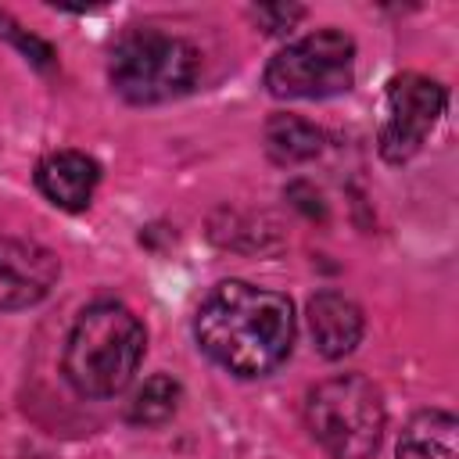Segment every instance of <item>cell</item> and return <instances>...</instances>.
<instances>
[{
    "label": "cell",
    "mask_w": 459,
    "mask_h": 459,
    "mask_svg": "<svg viewBox=\"0 0 459 459\" xmlns=\"http://www.w3.org/2000/svg\"><path fill=\"white\" fill-rule=\"evenodd\" d=\"M194 337L201 351L226 373L265 377L290 355L294 308L276 290L244 280H222L197 305Z\"/></svg>",
    "instance_id": "obj_1"
},
{
    "label": "cell",
    "mask_w": 459,
    "mask_h": 459,
    "mask_svg": "<svg viewBox=\"0 0 459 459\" xmlns=\"http://www.w3.org/2000/svg\"><path fill=\"white\" fill-rule=\"evenodd\" d=\"M143 323L118 301L90 305L65 341V377L82 398H115L143 359Z\"/></svg>",
    "instance_id": "obj_2"
},
{
    "label": "cell",
    "mask_w": 459,
    "mask_h": 459,
    "mask_svg": "<svg viewBox=\"0 0 459 459\" xmlns=\"http://www.w3.org/2000/svg\"><path fill=\"white\" fill-rule=\"evenodd\" d=\"M305 427L330 459H369L384 437V398L359 373L330 377L308 391Z\"/></svg>",
    "instance_id": "obj_3"
},
{
    "label": "cell",
    "mask_w": 459,
    "mask_h": 459,
    "mask_svg": "<svg viewBox=\"0 0 459 459\" xmlns=\"http://www.w3.org/2000/svg\"><path fill=\"white\" fill-rule=\"evenodd\" d=\"M201 72V54L183 36L161 29H133L111 50V86L129 104H161L183 97Z\"/></svg>",
    "instance_id": "obj_4"
},
{
    "label": "cell",
    "mask_w": 459,
    "mask_h": 459,
    "mask_svg": "<svg viewBox=\"0 0 459 459\" xmlns=\"http://www.w3.org/2000/svg\"><path fill=\"white\" fill-rule=\"evenodd\" d=\"M355 79V39L337 29H316L287 43L265 65V86L283 100L337 97Z\"/></svg>",
    "instance_id": "obj_5"
},
{
    "label": "cell",
    "mask_w": 459,
    "mask_h": 459,
    "mask_svg": "<svg viewBox=\"0 0 459 459\" xmlns=\"http://www.w3.org/2000/svg\"><path fill=\"white\" fill-rule=\"evenodd\" d=\"M445 111V86L405 72L387 86V115L380 126V154L387 161H409Z\"/></svg>",
    "instance_id": "obj_6"
},
{
    "label": "cell",
    "mask_w": 459,
    "mask_h": 459,
    "mask_svg": "<svg viewBox=\"0 0 459 459\" xmlns=\"http://www.w3.org/2000/svg\"><path fill=\"white\" fill-rule=\"evenodd\" d=\"M54 280H57V258L43 244L0 233V312H14L43 301Z\"/></svg>",
    "instance_id": "obj_7"
},
{
    "label": "cell",
    "mask_w": 459,
    "mask_h": 459,
    "mask_svg": "<svg viewBox=\"0 0 459 459\" xmlns=\"http://www.w3.org/2000/svg\"><path fill=\"white\" fill-rule=\"evenodd\" d=\"M97 183H100V169L82 151H54L36 165L39 194L65 212H82L90 204Z\"/></svg>",
    "instance_id": "obj_8"
},
{
    "label": "cell",
    "mask_w": 459,
    "mask_h": 459,
    "mask_svg": "<svg viewBox=\"0 0 459 459\" xmlns=\"http://www.w3.org/2000/svg\"><path fill=\"white\" fill-rule=\"evenodd\" d=\"M308 330H312L316 348L326 359H341L362 337V312L351 298H344L337 290H319L308 301Z\"/></svg>",
    "instance_id": "obj_9"
},
{
    "label": "cell",
    "mask_w": 459,
    "mask_h": 459,
    "mask_svg": "<svg viewBox=\"0 0 459 459\" xmlns=\"http://www.w3.org/2000/svg\"><path fill=\"white\" fill-rule=\"evenodd\" d=\"M455 416L441 409L416 412L402 437H398V459H459V441H455Z\"/></svg>",
    "instance_id": "obj_10"
},
{
    "label": "cell",
    "mask_w": 459,
    "mask_h": 459,
    "mask_svg": "<svg viewBox=\"0 0 459 459\" xmlns=\"http://www.w3.org/2000/svg\"><path fill=\"white\" fill-rule=\"evenodd\" d=\"M265 147L280 165H298L323 151V133L298 115H276L265 126Z\"/></svg>",
    "instance_id": "obj_11"
},
{
    "label": "cell",
    "mask_w": 459,
    "mask_h": 459,
    "mask_svg": "<svg viewBox=\"0 0 459 459\" xmlns=\"http://www.w3.org/2000/svg\"><path fill=\"white\" fill-rule=\"evenodd\" d=\"M179 405V384L165 373L143 380V387L133 394L129 409H126V420L136 423V427H158L165 423Z\"/></svg>",
    "instance_id": "obj_12"
},
{
    "label": "cell",
    "mask_w": 459,
    "mask_h": 459,
    "mask_svg": "<svg viewBox=\"0 0 459 459\" xmlns=\"http://www.w3.org/2000/svg\"><path fill=\"white\" fill-rule=\"evenodd\" d=\"M0 32H4V36H11V39H14V43H18V47H22V50L39 65V68H50V65H54V50H50L43 39H36V36L22 32L7 14H0Z\"/></svg>",
    "instance_id": "obj_13"
},
{
    "label": "cell",
    "mask_w": 459,
    "mask_h": 459,
    "mask_svg": "<svg viewBox=\"0 0 459 459\" xmlns=\"http://www.w3.org/2000/svg\"><path fill=\"white\" fill-rule=\"evenodd\" d=\"M301 14H305L301 7H258V11H255V18L269 25L265 32H283V29H290Z\"/></svg>",
    "instance_id": "obj_14"
}]
</instances>
